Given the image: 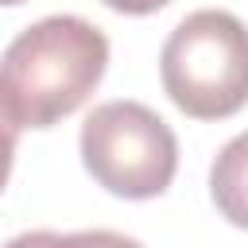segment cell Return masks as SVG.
I'll list each match as a JSON object with an SVG mask.
<instances>
[{
    "mask_svg": "<svg viewBox=\"0 0 248 248\" xmlns=\"http://www.w3.org/2000/svg\"><path fill=\"white\" fill-rule=\"evenodd\" d=\"M101 4L112 8V12H120V16H151V12L167 8L170 0H101Z\"/></svg>",
    "mask_w": 248,
    "mask_h": 248,
    "instance_id": "52a82bcc",
    "label": "cell"
},
{
    "mask_svg": "<svg viewBox=\"0 0 248 248\" xmlns=\"http://www.w3.org/2000/svg\"><path fill=\"white\" fill-rule=\"evenodd\" d=\"M4 248H143L136 236L112 232V229H81V232H50V229H35V232H19L12 236Z\"/></svg>",
    "mask_w": 248,
    "mask_h": 248,
    "instance_id": "5b68a950",
    "label": "cell"
},
{
    "mask_svg": "<svg viewBox=\"0 0 248 248\" xmlns=\"http://www.w3.org/2000/svg\"><path fill=\"white\" fill-rule=\"evenodd\" d=\"M108 70V39L81 16H46L0 54V93L19 128H54Z\"/></svg>",
    "mask_w": 248,
    "mask_h": 248,
    "instance_id": "6da1fadb",
    "label": "cell"
},
{
    "mask_svg": "<svg viewBox=\"0 0 248 248\" xmlns=\"http://www.w3.org/2000/svg\"><path fill=\"white\" fill-rule=\"evenodd\" d=\"M159 78L174 108L225 120L248 105V27L221 8L190 12L159 50Z\"/></svg>",
    "mask_w": 248,
    "mask_h": 248,
    "instance_id": "7a4b0ae2",
    "label": "cell"
},
{
    "mask_svg": "<svg viewBox=\"0 0 248 248\" xmlns=\"http://www.w3.org/2000/svg\"><path fill=\"white\" fill-rule=\"evenodd\" d=\"M209 194L229 225L248 229V132L232 136L217 151L209 167Z\"/></svg>",
    "mask_w": 248,
    "mask_h": 248,
    "instance_id": "277c9868",
    "label": "cell"
},
{
    "mask_svg": "<svg viewBox=\"0 0 248 248\" xmlns=\"http://www.w3.org/2000/svg\"><path fill=\"white\" fill-rule=\"evenodd\" d=\"M0 4H4V8H12V4H23V0H0Z\"/></svg>",
    "mask_w": 248,
    "mask_h": 248,
    "instance_id": "ba28073f",
    "label": "cell"
},
{
    "mask_svg": "<svg viewBox=\"0 0 248 248\" xmlns=\"http://www.w3.org/2000/svg\"><path fill=\"white\" fill-rule=\"evenodd\" d=\"M81 163L97 186L116 198H159L178 170V140L170 124L140 101L97 105L78 136Z\"/></svg>",
    "mask_w": 248,
    "mask_h": 248,
    "instance_id": "3957f363",
    "label": "cell"
},
{
    "mask_svg": "<svg viewBox=\"0 0 248 248\" xmlns=\"http://www.w3.org/2000/svg\"><path fill=\"white\" fill-rule=\"evenodd\" d=\"M16 140H19V124L12 120L4 93H0V190L8 186V174H12V163H16Z\"/></svg>",
    "mask_w": 248,
    "mask_h": 248,
    "instance_id": "8992f818",
    "label": "cell"
}]
</instances>
